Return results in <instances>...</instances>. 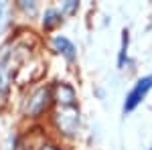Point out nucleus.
I'll use <instances>...</instances> for the list:
<instances>
[{"label": "nucleus", "mask_w": 152, "mask_h": 150, "mask_svg": "<svg viewBox=\"0 0 152 150\" xmlns=\"http://www.w3.org/2000/svg\"><path fill=\"white\" fill-rule=\"evenodd\" d=\"M23 49L16 45H4L0 49V104L6 102L8 91H10V83L14 77V71L18 69L20 59H23Z\"/></svg>", "instance_id": "f257e3e1"}, {"label": "nucleus", "mask_w": 152, "mask_h": 150, "mask_svg": "<svg viewBox=\"0 0 152 150\" xmlns=\"http://www.w3.org/2000/svg\"><path fill=\"white\" fill-rule=\"evenodd\" d=\"M55 124H57L59 132L67 138H73L79 130V108L77 105H67V108H59L55 116H53Z\"/></svg>", "instance_id": "f03ea898"}, {"label": "nucleus", "mask_w": 152, "mask_h": 150, "mask_svg": "<svg viewBox=\"0 0 152 150\" xmlns=\"http://www.w3.org/2000/svg\"><path fill=\"white\" fill-rule=\"evenodd\" d=\"M150 89H152V75L140 77V79L134 83V87L128 91L126 100H124V114L134 112V110L142 104V100L148 95V91H150Z\"/></svg>", "instance_id": "7ed1b4c3"}, {"label": "nucleus", "mask_w": 152, "mask_h": 150, "mask_svg": "<svg viewBox=\"0 0 152 150\" xmlns=\"http://www.w3.org/2000/svg\"><path fill=\"white\" fill-rule=\"evenodd\" d=\"M51 100H53L51 87H39V89H35V91L28 95L26 105H24V112L28 116H33V118H37V116H41L49 108Z\"/></svg>", "instance_id": "20e7f679"}, {"label": "nucleus", "mask_w": 152, "mask_h": 150, "mask_svg": "<svg viewBox=\"0 0 152 150\" xmlns=\"http://www.w3.org/2000/svg\"><path fill=\"white\" fill-rule=\"evenodd\" d=\"M51 91H53V100L59 104V108H67V105H75V100H77V95H75V89L71 87L69 83H65V81H61V83H55L53 87H51Z\"/></svg>", "instance_id": "39448f33"}, {"label": "nucleus", "mask_w": 152, "mask_h": 150, "mask_svg": "<svg viewBox=\"0 0 152 150\" xmlns=\"http://www.w3.org/2000/svg\"><path fill=\"white\" fill-rule=\"evenodd\" d=\"M51 47H53V51H55V53L63 55V57L67 59V61H75V57H77L75 45L71 43L67 37H63V35L53 37V41H51Z\"/></svg>", "instance_id": "423d86ee"}, {"label": "nucleus", "mask_w": 152, "mask_h": 150, "mask_svg": "<svg viewBox=\"0 0 152 150\" xmlns=\"http://www.w3.org/2000/svg\"><path fill=\"white\" fill-rule=\"evenodd\" d=\"M61 23H63V14L57 8H47L45 10V14H43V29L45 31H53Z\"/></svg>", "instance_id": "0eeeda50"}, {"label": "nucleus", "mask_w": 152, "mask_h": 150, "mask_svg": "<svg viewBox=\"0 0 152 150\" xmlns=\"http://www.w3.org/2000/svg\"><path fill=\"white\" fill-rule=\"evenodd\" d=\"M128 43H130V33L128 29L122 31V51H120V57H118V65L124 67V61H126V55H128Z\"/></svg>", "instance_id": "6e6552de"}, {"label": "nucleus", "mask_w": 152, "mask_h": 150, "mask_svg": "<svg viewBox=\"0 0 152 150\" xmlns=\"http://www.w3.org/2000/svg\"><path fill=\"white\" fill-rule=\"evenodd\" d=\"M6 24H8V4L0 2V33L6 29Z\"/></svg>", "instance_id": "1a4fd4ad"}, {"label": "nucleus", "mask_w": 152, "mask_h": 150, "mask_svg": "<svg viewBox=\"0 0 152 150\" xmlns=\"http://www.w3.org/2000/svg\"><path fill=\"white\" fill-rule=\"evenodd\" d=\"M16 4H18V8L24 10L26 14H31V16L37 14V4H35V2H31V0H18Z\"/></svg>", "instance_id": "9d476101"}, {"label": "nucleus", "mask_w": 152, "mask_h": 150, "mask_svg": "<svg viewBox=\"0 0 152 150\" xmlns=\"http://www.w3.org/2000/svg\"><path fill=\"white\" fill-rule=\"evenodd\" d=\"M79 8V2H75V0H67V2H63L61 4V14L65 12V14H75Z\"/></svg>", "instance_id": "9b49d317"}, {"label": "nucleus", "mask_w": 152, "mask_h": 150, "mask_svg": "<svg viewBox=\"0 0 152 150\" xmlns=\"http://www.w3.org/2000/svg\"><path fill=\"white\" fill-rule=\"evenodd\" d=\"M39 150H61V148H59V146H55V144H49V142H47V144H43Z\"/></svg>", "instance_id": "f8f14e48"}, {"label": "nucleus", "mask_w": 152, "mask_h": 150, "mask_svg": "<svg viewBox=\"0 0 152 150\" xmlns=\"http://www.w3.org/2000/svg\"><path fill=\"white\" fill-rule=\"evenodd\" d=\"M148 150H152V148H148Z\"/></svg>", "instance_id": "ddd939ff"}]
</instances>
